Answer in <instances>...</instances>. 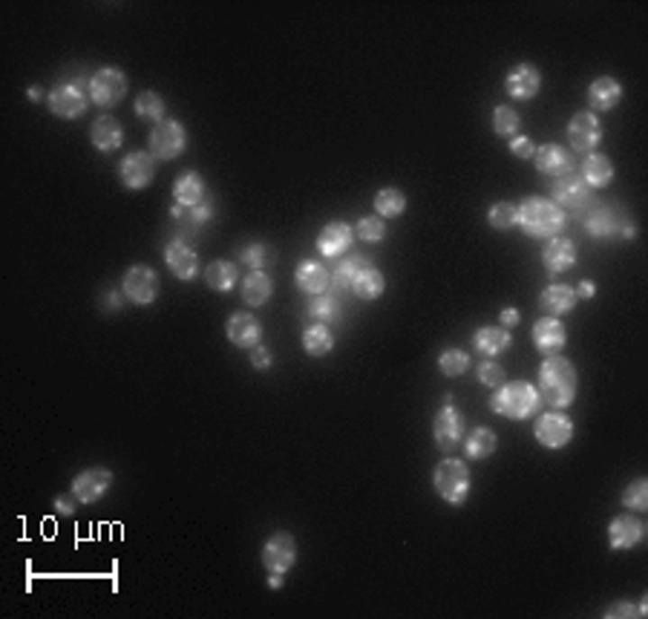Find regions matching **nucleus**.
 Here are the masks:
<instances>
[{
  "label": "nucleus",
  "instance_id": "52",
  "mask_svg": "<svg viewBox=\"0 0 648 619\" xmlns=\"http://www.w3.org/2000/svg\"><path fill=\"white\" fill-rule=\"evenodd\" d=\"M519 308H513V305H507V308H502V329H516L519 326Z\"/></svg>",
  "mask_w": 648,
  "mask_h": 619
},
{
  "label": "nucleus",
  "instance_id": "22",
  "mask_svg": "<svg viewBox=\"0 0 648 619\" xmlns=\"http://www.w3.org/2000/svg\"><path fill=\"white\" fill-rule=\"evenodd\" d=\"M542 262H544V271H548L551 277L565 274V271L573 269V262H577V245H573L570 240H565V237H553V240H548V245H544V250H542Z\"/></svg>",
  "mask_w": 648,
  "mask_h": 619
},
{
  "label": "nucleus",
  "instance_id": "18",
  "mask_svg": "<svg viewBox=\"0 0 648 619\" xmlns=\"http://www.w3.org/2000/svg\"><path fill=\"white\" fill-rule=\"evenodd\" d=\"M165 262H168L170 274L176 279H182V283H190V279L199 274V254L182 240H173L165 248Z\"/></svg>",
  "mask_w": 648,
  "mask_h": 619
},
{
  "label": "nucleus",
  "instance_id": "33",
  "mask_svg": "<svg viewBox=\"0 0 648 619\" xmlns=\"http://www.w3.org/2000/svg\"><path fill=\"white\" fill-rule=\"evenodd\" d=\"M271 294H274V283H271V277L265 274L262 269L260 271H251L245 279H242V300L251 305V308H260L271 300Z\"/></svg>",
  "mask_w": 648,
  "mask_h": 619
},
{
  "label": "nucleus",
  "instance_id": "51",
  "mask_svg": "<svg viewBox=\"0 0 648 619\" xmlns=\"http://www.w3.org/2000/svg\"><path fill=\"white\" fill-rule=\"evenodd\" d=\"M76 496H55V510L61 515H72L76 513Z\"/></svg>",
  "mask_w": 648,
  "mask_h": 619
},
{
  "label": "nucleus",
  "instance_id": "10",
  "mask_svg": "<svg viewBox=\"0 0 648 619\" xmlns=\"http://www.w3.org/2000/svg\"><path fill=\"white\" fill-rule=\"evenodd\" d=\"M127 96V76L115 67L98 69L90 78V98L98 107H115Z\"/></svg>",
  "mask_w": 648,
  "mask_h": 619
},
{
  "label": "nucleus",
  "instance_id": "39",
  "mask_svg": "<svg viewBox=\"0 0 648 619\" xmlns=\"http://www.w3.org/2000/svg\"><path fill=\"white\" fill-rule=\"evenodd\" d=\"M519 127H522V119H519V113L507 107V105H498L493 110V130H496V136H502V139H513V136H519Z\"/></svg>",
  "mask_w": 648,
  "mask_h": 619
},
{
  "label": "nucleus",
  "instance_id": "9",
  "mask_svg": "<svg viewBox=\"0 0 648 619\" xmlns=\"http://www.w3.org/2000/svg\"><path fill=\"white\" fill-rule=\"evenodd\" d=\"M122 291L130 303L151 305L159 297V274L151 265H130L122 279Z\"/></svg>",
  "mask_w": 648,
  "mask_h": 619
},
{
  "label": "nucleus",
  "instance_id": "32",
  "mask_svg": "<svg viewBox=\"0 0 648 619\" xmlns=\"http://www.w3.org/2000/svg\"><path fill=\"white\" fill-rule=\"evenodd\" d=\"M580 176L585 179L588 187H608L614 182V165L606 153H588Z\"/></svg>",
  "mask_w": 648,
  "mask_h": 619
},
{
  "label": "nucleus",
  "instance_id": "29",
  "mask_svg": "<svg viewBox=\"0 0 648 619\" xmlns=\"http://www.w3.org/2000/svg\"><path fill=\"white\" fill-rule=\"evenodd\" d=\"M349 291L355 294L358 300H378V297H384V291H387V277L380 274V269H375L372 262H366L363 269L355 274V279H351V286Z\"/></svg>",
  "mask_w": 648,
  "mask_h": 619
},
{
  "label": "nucleus",
  "instance_id": "49",
  "mask_svg": "<svg viewBox=\"0 0 648 619\" xmlns=\"http://www.w3.org/2000/svg\"><path fill=\"white\" fill-rule=\"evenodd\" d=\"M271 363H274V355H271V349L269 346H254L251 349V366L257 372H265V369H271Z\"/></svg>",
  "mask_w": 648,
  "mask_h": 619
},
{
  "label": "nucleus",
  "instance_id": "6",
  "mask_svg": "<svg viewBox=\"0 0 648 619\" xmlns=\"http://www.w3.org/2000/svg\"><path fill=\"white\" fill-rule=\"evenodd\" d=\"M187 147V130L182 127V122L176 119H165L159 122L151 130V139H147V150L153 153L156 161H173L185 153Z\"/></svg>",
  "mask_w": 648,
  "mask_h": 619
},
{
  "label": "nucleus",
  "instance_id": "40",
  "mask_svg": "<svg viewBox=\"0 0 648 619\" xmlns=\"http://www.w3.org/2000/svg\"><path fill=\"white\" fill-rule=\"evenodd\" d=\"M438 369L447 378H459L470 369V355L464 349H444L438 355Z\"/></svg>",
  "mask_w": 648,
  "mask_h": 619
},
{
  "label": "nucleus",
  "instance_id": "16",
  "mask_svg": "<svg viewBox=\"0 0 648 619\" xmlns=\"http://www.w3.org/2000/svg\"><path fill=\"white\" fill-rule=\"evenodd\" d=\"M505 90L513 101H530L542 90V72L534 64H516L505 78Z\"/></svg>",
  "mask_w": 648,
  "mask_h": 619
},
{
  "label": "nucleus",
  "instance_id": "1",
  "mask_svg": "<svg viewBox=\"0 0 648 619\" xmlns=\"http://www.w3.org/2000/svg\"><path fill=\"white\" fill-rule=\"evenodd\" d=\"M536 380H539L536 383L539 397L544 404H551L553 409H565V406L573 404V397H577V383H580L577 366L562 355L544 358L542 366H539Z\"/></svg>",
  "mask_w": 648,
  "mask_h": 619
},
{
  "label": "nucleus",
  "instance_id": "35",
  "mask_svg": "<svg viewBox=\"0 0 648 619\" xmlns=\"http://www.w3.org/2000/svg\"><path fill=\"white\" fill-rule=\"evenodd\" d=\"M237 279H240V271L231 259H214L208 269H205V283L219 294H228L233 286H237Z\"/></svg>",
  "mask_w": 648,
  "mask_h": 619
},
{
  "label": "nucleus",
  "instance_id": "13",
  "mask_svg": "<svg viewBox=\"0 0 648 619\" xmlns=\"http://www.w3.org/2000/svg\"><path fill=\"white\" fill-rule=\"evenodd\" d=\"M119 179L130 190H144L156 179V159L151 150H132L122 159Z\"/></svg>",
  "mask_w": 648,
  "mask_h": 619
},
{
  "label": "nucleus",
  "instance_id": "27",
  "mask_svg": "<svg viewBox=\"0 0 648 619\" xmlns=\"http://www.w3.org/2000/svg\"><path fill=\"white\" fill-rule=\"evenodd\" d=\"M294 283H297L300 291H306L308 297H317V294H326L332 274L326 271V265H320L317 259H303L294 271Z\"/></svg>",
  "mask_w": 648,
  "mask_h": 619
},
{
  "label": "nucleus",
  "instance_id": "37",
  "mask_svg": "<svg viewBox=\"0 0 648 619\" xmlns=\"http://www.w3.org/2000/svg\"><path fill=\"white\" fill-rule=\"evenodd\" d=\"M406 211V196L397 187H380L375 194V214L380 219H395Z\"/></svg>",
  "mask_w": 648,
  "mask_h": 619
},
{
  "label": "nucleus",
  "instance_id": "23",
  "mask_svg": "<svg viewBox=\"0 0 648 619\" xmlns=\"http://www.w3.org/2000/svg\"><path fill=\"white\" fill-rule=\"evenodd\" d=\"M208 190H205V179L196 170H185L179 179L173 182V202L185 211H194L196 205L208 202Z\"/></svg>",
  "mask_w": 648,
  "mask_h": 619
},
{
  "label": "nucleus",
  "instance_id": "34",
  "mask_svg": "<svg viewBox=\"0 0 648 619\" xmlns=\"http://www.w3.org/2000/svg\"><path fill=\"white\" fill-rule=\"evenodd\" d=\"M496 447H498V438H496L493 430H488V426H476V430L464 438V455L470 461L490 459V455L496 452Z\"/></svg>",
  "mask_w": 648,
  "mask_h": 619
},
{
  "label": "nucleus",
  "instance_id": "50",
  "mask_svg": "<svg viewBox=\"0 0 648 619\" xmlns=\"http://www.w3.org/2000/svg\"><path fill=\"white\" fill-rule=\"evenodd\" d=\"M602 616L623 619V616H640V611H637V605H631V602H614V605H608V611H602Z\"/></svg>",
  "mask_w": 648,
  "mask_h": 619
},
{
  "label": "nucleus",
  "instance_id": "36",
  "mask_svg": "<svg viewBox=\"0 0 648 619\" xmlns=\"http://www.w3.org/2000/svg\"><path fill=\"white\" fill-rule=\"evenodd\" d=\"M303 349L308 358H326L334 349V334L326 323H315L303 332Z\"/></svg>",
  "mask_w": 648,
  "mask_h": 619
},
{
  "label": "nucleus",
  "instance_id": "53",
  "mask_svg": "<svg viewBox=\"0 0 648 619\" xmlns=\"http://www.w3.org/2000/svg\"><path fill=\"white\" fill-rule=\"evenodd\" d=\"M190 216H194V219H196V223H208V219L214 216V208H211V205H208V202H202V205H196V208H194V211H190Z\"/></svg>",
  "mask_w": 648,
  "mask_h": 619
},
{
  "label": "nucleus",
  "instance_id": "45",
  "mask_svg": "<svg viewBox=\"0 0 648 619\" xmlns=\"http://www.w3.org/2000/svg\"><path fill=\"white\" fill-rule=\"evenodd\" d=\"M479 383H481V387H488V389H498L502 383H507L505 366L490 360V358H484L481 366H479Z\"/></svg>",
  "mask_w": 648,
  "mask_h": 619
},
{
  "label": "nucleus",
  "instance_id": "48",
  "mask_svg": "<svg viewBox=\"0 0 648 619\" xmlns=\"http://www.w3.org/2000/svg\"><path fill=\"white\" fill-rule=\"evenodd\" d=\"M510 153L519 156V159H534L536 144H534V139H527V136H513L510 139Z\"/></svg>",
  "mask_w": 648,
  "mask_h": 619
},
{
  "label": "nucleus",
  "instance_id": "30",
  "mask_svg": "<svg viewBox=\"0 0 648 619\" xmlns=\"http://www.w3.org/2000/svg\"><path fill=\"white\" fill-rule=\"evenodd\" d=\"M90 141L101 153L119 150L122 141H124V130H122L119 119H113V115H101V119H96L93 127H90Z\"/></svg>",
  "mask_w": 648,
  "mask_h": 619
},
{
  "label": "nucleus",
  "instance_id": "41",
  "mask_svg": "<svg viewBox=\"0 0 648 619\" xmlns=\"http://www.w3.org/2000/svg\"><path fill=\"white\" fill-rule=\"evenodd\" d=\"M516 216H519V205H513V202H496L490 214H488V223L490 228L496 231H510V228H516Z\"/></svg>",
  "mask_w": 648,
  "mask_h": 619
},
{
  "label": "nucleus",
  "instance_id": "15",
  "mask_svg": "<svg viewBox=\"0 0 648 619\" xmlns=\"http://www.w3.org/2000/svg\"><path fill=\"white\" fill-rule=\"evenodd\" d=\"M568 141L577 153H594L599 141H602V127H599V119L594 113H577L573 119L568 122Z\"/></svg>",
  "mask_w": 648,
  "mask_h": 619
},
{
  "label": "nucleus",
  "instance_id": "4",
  "mask_svg": "<svg viewBox=\"0 0 648 619\" xmlns=\"http://www.w3.org/2000/svg\"><path fill=\"white\" fill-rule=\"evenodd\" d=\"M470 484H473V478H470V467L461 459H452V455H447L444 461H438L433 469L435 493L441 496V501H447L452 507H461L467 501Z\"/></svg>",
  "mask_w": 648,
  "mask_h": 619
},
{
  "label": "nucleus",
  "instance_id": "8",
  "mask_svg": "<svg viewBox=\"0 0 648 619\" xmlns=\"http://www.w3.org/2000/svg\"><path fill=\"white\" fill-rule=\"evenodd\" d=\"M262 568L269 573H286L297 562V542L288 533V530H277V533L269 536V542L262 544Z\"/></svg>",
  "mask_w": 648,
  "mask_h": 619
},
{
  "label": "nucleus",
  "instance_id": "56",
  "mask_svg": "<svg viewBox=\"0 0 648 619\" xmlns=\"http://www.w3.org/2000/svg\"><path fill=\"white\" fill-rule=\"evenodd\" d=\"M29 98H32V101H41V98H43V90H41V86H32V90H29Z\"/></svg>",
  "mask_w": 648,
  "mask_h": 619
},
{
  "label": "nucleus",
  "instance_id": "42",
  "mask_svg": "<svg viewBox=\"0 0 648 619\" xmlns=\"http://www.w3.org/2000/svg\"><path fill=\"white\" fill-rule=\"evenodd\" d=\"M337 312H341V305H337V300L329 291L317 294V297H312V303H308V314H312L317 323H326V326H329V320L337 317Z\"/></svg>",
  "mask_w": 648,
  "mask_h": 619
},
{
  "label": "nucleus",
  "instance_id": "43",
  "mask_svg": "<svg viewBox=\"0 0 648 619\" xmlns=\"http://www.w3.org/2000/svg\"><path fill=\"white\" fill-rule=\"evenodd\" d=\"M623 505L628 510H634V513H645L648 510V481L645 478H637V481H631L625 493H623Z\"/></svg>",
  "mask_w": 648,
  "mask_h": 619
},
{
  "label": "nucleus",
  "instance_id": "7",
  "mask_svg": "<svg viewBox=\"0 0 648 619\" xmlns=\"http://www.w3.org/2000/svg\"><path fill=\"white\" fill-rule=\"evenodd\" d=\"M464 430H467V421H464V415H461V412L455 409L450 401L435 412V418H433V438H435L438 450H444V452L459 450V447L464 444Z\"/></svg>",
  "mask_w": 648,
  "mask_h": 619
},
{
  "label": "nucleus",
  "instance_id": "12",
  "mask_svg": "<svg viewBox=\"0 0 648 619\" xmlns=\"http://www.w3.org/2000/svg\"><path fill=\"white\" fill-rule=\"evenodd\" d=\"M530 341H534V346H536V351L542 358H556V355H562V349L568 343V329L559 317L544 314L534 323Z\"/></svg>",
  "mask_w": 648,
  "mask_h": 619
},
{
  "label": "nucleus",
  "instance_id": "14",
  "mask_svg": "<svg viewBox=\"0 0 648 619\" xmlns=\"http://www.w3.org/2000/svg\"><path fill=\"white\" fill-rule=\"evenodd\" d=\"M536 441L542 447H548V450H562L570 444V438H573V421L565 415V412H544V415H539L536 421Z\"/></svg>",
  "mask_w": 648,
  "mask_h": 619
},
{
  "label": "nucleus",
  "instance_id": "31",
  "mask_svg": "<svg viewBox=\"0 0 648 619\" xmlns=\"http://www.w3.org/2000/svg\"><path fill=\"white\" fill-rule=\"evenodd\" d=\"M573 305H577V294H573V288L565 283H551L539 297V308L548 317L568 314V312H573Z\"/></svg>",
  "mask_w": 648,
  "mask_h": 619
},
{
  "label": "nucleus",
  "instance_id": "2",
  "mask_svg": "<svg viewBox=\"0 0 648 619\" xmlns=\"http://www.w3.org/2000/svg\"><path fill=\"white\" fill-rule=\"evenodd\" d=\"M516 225L534 240H553L565 228V211L551 199L530 196L519 205Z\"/></svg>",
  "mask_w": 648,
  "mask_h": 619
},
{
  "label": "nucleus",
  "instance_id": "20",
  "mask_svg": "<svg viewBox=\"0 0 648 619\" xmlns=\"http://www.w3.org/2000/svg\"><path fill=\"white\" fill-rule=\"evenodd\" d=\"M645 536V527L637 515H616L608 524V548L611 551H634Z\"/></svg>",
  "mask_w": 648,
  "mask_h": 619
},
{
  "label": "nucleus",
  "instance_id": "26",
  "mask_svg": "<svg viewBox=\"0 0 648 619\" xmlns=\"http://www.w3.org/2000/svg\"><path fill=\"white\" fill-rule=\"evenodd\" d=\"M534 161H536V170L544 173V176H565V173L573 170V159H570V153L565 150L562 144H553V141L536 147Z\"/></svg>",
  "mask_w": 648,
  "mask_h": 619
},
{
  "label": "nucleus",
  "instance_id": "44",
  "mask_svg": "<svg viewBox=\"0 0 648 619\" xmlns=\"http://www.w3.org/2000/svg\"><path fill=\"white\" fill-rule=\"evenodd\" d=\"M355 233L363 242H380L387 237V223L378 214L375 216H361L358 225H355Z\"/></svg>",
  "mask_w": 648,
  "mask_h": 619
},
{
  "label": "nucleus",
  "instance_id": "3",
  "mask_svg": "<svg viewBox=\"0 0 648 619\" xmlns=\"http://www.w3.org/2000/svg\"><path fill=\"white\" fill-rule=\"evenodd\" d=\"M539 406H542L539 389L527 380L502 383L498 389H493V397H490V409L507 421H527Z\"/></svg>",
  "mask_w": 648,
  "mask_h": 619
},
{
  "label": "nucleus",
  "instance_id": "28",
  "mask_svg": "<svg viewBox=\"0 0 648 619\" xmlns=\"http://www.w3.org/2000/svg\"><path fill=\"white\" fill-rule=\"evenodd\" d=\"M510 343H513V334H510V329H502V326H481L473 334V349L481 358L505 355V351L510 349Z\"/></svg>",
  "mask_w": 648,
  "mask_h": 619
},
{
  "label": "nucleus",
  "instance_id": "19",
  "mask_svg": "<svg viewBox=\"0 0 648 619\" xmlns=\"http://www.w3.org/2000/svg\"><path fill=\"white\" fill-rule=\"evenodd\" d=\"M591 199V187L585 185V179L580 173H565L556 176L553 182V202L559 208H582V205Z\"/></svg>",
  "mask_w": 648,
  "mask_h": 619
},
{
  "label": "nucleus",
  "instance_id": "55",
  "mask_svg": "<svg viewBox=\"0 0 648 619\" xmlns=\"http://www.w3.org/2000/svg\"><path fill=\"white\" fill-rule=\"evenodd\" d=\"M269 587L271 591H279V587H283V573H269Z\"/></svg>",
  "mask_w": 648,
  "mask_h": 619
},
{
  "label": "nucleus",
  "instance_id": "21",
  "mask_svg": "<svg viewBox=\"0 0 648 619\" xmlns=\"http://www.w3.org/2000/svg\"><path fill=\"white\" fill-rule=\"evenodd\" d=\"M620 98H623V86L616 78L611 76H599L591 81V86H588V113H608L614 110L616 105H620Z\"/></svg>",
  "mask_w": 648,
  "mask_h": 619
},
{
  "label": "nucleus",
  "instance_id": "47",
  "mask_svg": "<svg viewBox=\"0 0 648 619\" xmlns=\"http://www.w3.org/2000/svg\"><path fill=\"white\" fill-rule=\"evenodd\" d=\"M265 257H269V250H265V245L262 242H254V245H248L245 250H242V262L245 265H251V269L254 271H260L262 269V265H265Z\"/></svg>",
  "mask_w": 648,
  "mask_h": 619
},
{
  "label": "nucleus",
  "instance_id": "38",
  "mask_svg": "<svg viewBox=\"0 0 648 619\" xmlns=\"http://www.w3.org/2000/svg\"><path fill=\"white\" fill-rule=\"evenodd\" d=\"M165 110H168V105H165V98H161L156 90H144V93H139V98H136V115L139 119H147V122H165Z\"/></svg>",
  "mask_w": 648,
  "mask_h": 619
},
{
  "label": "nucleus",
  "instance_id": "46",
  "mask_svg": "<svg viewBox=\"0 0 648 619\" xmlns=\"http://www.w3.org/2000/svg\"><path fill=\"white\" fill-rule=\"evenodd\" d=\"M366 262H370L366 257H349V259H343L341 265H337V271H334V283H337V288H349V286H351V279H355V274L363 269Z\"/></svg>",
  "mask_w": 648,
  "mask_h": 619
},
{
  "label": "nucleus",
  "instance_id": "17",
  "mask_svg": "<svg viewBox=\"0 0 648 619\" xmlns=\"http://www.w3.org/2000/svg\"><path fill=\"white\" fill-rule=\"evenodd\" d=\"M225 334H228V341L237 349H254V346L262 343V323L254 314L237 312V314L228 317Z\"/></svg>",
  "mask_w": 648,
  "mask_h": 619
},
{
  "label": "nucleus",
  "instance_id": "25",
  "mask_svg": "<svg viewBox=\"0 0 648 619\" xmlns=\"http://www.w3.org/2000/svg\"><path fill=\"white\" fill-rule=\"evenodd\" d=\"M351 237H355V231H351L346 223H329L317 233V250L326 259H337L343 257L349 245H351Z\"/></svg>",
  "mask_w": 648,
  "mask_h": 619
},
{
  "label": "nucleus",
  "instance_id": "24",
  "mask_svg": "<svg viewBox=\"0 0 648 619\" xmlns=\"http://www.w3.org/2000/svg\"><path fill=\"white\" fill-rule=\"evenodd\" d=\"M628 225V219H623L614 208H597L588 214L585 219V231L591 233L597 240H614V237H623V231Z\"/></svg>",
  "mask_w": 648,
  "mask_h": 619
},
{
  "label": "nucleus",
  "instance_id": "54",
  "mask_svg": "<svg viewBox=\"0 0 648 619\" xmlns=\"http://www.w3.org/2000/svg\"><path fill=\"white\" fill-rule=\"evenodd\" d=\"M573 294H577V297H582V300H591L594 294H597L594 279H582V283L577 286V291H573Z\"/></svg>",
  "mask_w": 648,
  "mask_h": 619
},
{
  "label": "nucleus",
  "instance_id": "11",
  "mask_svg": "<svg viewBox=\"0 0 648 619\" xmlns=\"http://www.w3.org/2000/svg\"><path fill=\"white\" fill-rule=\"evenodd\" d=\"M113 487V473L107 467H87L72 478V496L78 498V505H96Z\"/></svg>",
  "mask_w": 648,
  "mask_h": 619
},
{
  "label": "nucleus",
  "instance_id": "5",
  "mask_svg": "<svg viewBox=\"0 0 648 619\" xmlns=\"http://www.w3.org/2000/svg\"><path fill=\"white\" fill-rule=\"evenodd\" d=\"M90 84L84 81H61L55 84L50 96H47V105H50V113L58 115V119L64 122H72V119H81L90 107Z\"/></svg>",
  "mask_w": 648,
  "mask_h": 619
}]
</instances>
